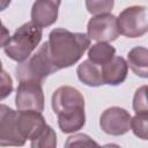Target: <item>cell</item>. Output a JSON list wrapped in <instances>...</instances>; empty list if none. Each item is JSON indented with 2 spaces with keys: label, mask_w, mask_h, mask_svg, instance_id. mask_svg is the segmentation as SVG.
Returning a JSON list of instances; mask_svg holds the SVG:
<instances>
[{
  "label": "cell",
  "mask_w": 148,
  "mask_h": 148,
  "mask_svg": "<svg viewBox=\"0 0 148 148\" xmlns=\"http://www.w3.org/2000/svg\"><path fill=\"white\" fill-rule=\"evenodd\" d=\"M47 45L53 65L60 69L74 65L90 46V39L86 34L58 28L50 32Z\"/></svg>",
  "instance_id": "1"
},
{
  "label": "cell",
  "mask_w": 148,
  "mask_h": 148,
  "mask_svg": "<svg viewBox=\"0 0 148 148\" xmlns=\"http://www.w3.org/2000/svg\"><path fill=\"white\" fill-rule=\"evenodd\" d=\"M30 141H31V148H56L57 147L56 132L47 124Z\"/></svg>",
  "instance_id": "16"
},
{
  "label": "cell",
  "mask_w": 148,
  "mask_h": 148,
  "mask_svg": "<svg viewBox=\"0 0 148 148\" xmlns=\"http://www.w3.org/2000/svg\"><path fill=\"white\" fill-rule=\"evenodd\" d=\"M15 104L18 111H36L42 112L44 109V95L42 83L36 81L20 82Z\"/></svg>",
  "instance_id": "6"
},
{
  "label": "cell",
  "mask_w": 148,
  "mask_h": 148,
  "mask_svg": "<svg viewBox=\"0 0 148 148\" xmlns=\"http://www.w3.org/2000/svg\"><path fill=\"white\" fill-rule=\"evenodd\" d=\"M52 109L58 116V124L64 133L76 132L86 123L84 98L73 87L61 86L53 92Z\"/></svg>",
  "instance_id": "2"
},
{
  "label": "cell",
  "mask_w": 148,
  "mask_h": 148,
  "mask_svg": "<svg viewBox=\"0 0 148 148\" xmlns=\"http://www.w3.org/2000/svg\"><path fill=\"white\" fill-rule=\"evenodd\" d=\"M12 90H13L12 77L9 76V74H7L6 72L2 71L0 73V101L5 99L7 96H9Z\"/></svg>",
  "instance_id": "21"
},
{
  "label": "cell",
  "mask_w": 148,
  "mask_h": 148,
  "mask_svg": "<svg viewBox=\"0 0 148 148\" xmlns=\"http://www.w3.org/2000/svg\"><path fill=\"white\" fill-rule=\"evenodd\" d=\"M117 25L119 34L135 38L147 32V9L142 6H132L124 9L118 18Z\"/></svg>",
  "instance_id": "5"
},
{
  "label": "cell",
  "mask_w": 148,
  "mask_h": 148,
  "mask_svg": "<svg viewBox=\"0 0 148 148\" xmlns=\"http://www.w3.org/2000/svg\"><path fill=\"white\" fill-rule=\"evenodd\" d=\"M88 37L89 39L97 40L98 43H108L117 39L119 36L117 17L112 14L97 15L88 22Z\"/></svg>",
  "instance_id": "7"
},
{
  "label": "cell",
  "mask_w": 148,
  "mask_h": 148,
  "mask_svg": "<svg viewBox=\"0 0 148 148\" xmlns=\"http://www.w3.org/2000/svg\"><path fill=\"white\" fill-rule=\"evenodd\" d=\"M127 62L121 57H113L109 62L102 65V75L104 84L117 86L125 81L127 76Z\"/></svg>",
  "instance_id": "12"
},
{
  "label": "cell",
  "mask_w": 148,
  "mask_h": 148,
  "mask_svg": "<svg viewBox=\"0 0 148 148\" xmlns=\"http://www.w3.org/2000/svg\"><path fill=\"white\" fill-rule=\"evenodd\" d=\"M76 73L79 80L87 86L98 87L104 84L103 75H102V65L94 64L89 59L84 60L82 64L79 65Z\"/></svg>",
  "instance_id": "13"
},
{
  "label": "cell",
  "mask_w": 148,
  "mask_h": 148,
  "mask_svg": "<svg viewBox=\"0 0 148 148\" xmlns=\"http://www.w3.org/2000/svg\"><path fill=\"white\" fill-rule=\"evenodd\" d=\"M57 67L53 65L47 42H45L38 51L29 57L27 60L20 62L16 67V77L20 82L23 81H36L42 82L46 76L57 72Z\"/></svg>",
  "instance_id": "4"
},
{
  "label": "cell",
  "mask_w": 148,
  "mask_h": 148,
  "mask_svg": "<svg viewBox=\"0 0 148 148\" xmlns=\"http://www.w3.org/2000/svg\"><path fill=\"white\" fill-rule=\"evenodd\" d=\"M9 32H8V30H7V28L2 24V22L0 21V47H2V46H5L6 45V43L8 42V39H9Z\"/></svg>",
  "instance_id": "22"
},
{
  "label": "cell",
  "mask_w": 148,
  "mask_h": 148,
  "mask_svg": "<svg viewBox=\"0 0 148 148\" xmlns=\"http://www.w3.org/2000/svg\"><path fill=\"white\" fill-rule=\"evenodd\" d=\"M17 112L0 104V146H23L25 140L17 130Z\"/></svg>",
  "instance_id": "8"
},
{
  "label": "cell",
  "mask_w": 148,
  "mask_h": 148,
  "mask_svg": "<svg viewBox=\"0 0 148 148\" xmlns=\"http://www.w3.org/2000/svg\"><path fill=\"white\" fill-rule=\"evenodd\" d=\"M60 1L39 0L36 1L31 9V23L39 28L49 27L57 21Z\"/></svg>",
  "instance_id": "10"
},
{
  "label": "cell",
  "mask_w": 148,
  "mask_h": 148,
  "mask_svg": "<svg viewBox=\"0 0 148 148\" xmlns=\"http://www.w3.org/2000/svg\"><path fill=\"white\" fill-rule=\"evenodd\" d=\"M16 123L17 130L25 141L31 140L46 125L42 113L36 111H18Z\"/></svg>",
  "instance_id": "11"
},
{
  "label": "cell",
  "mask_w": 148,
  "mask_h": 148,
  "mask_svg": "<svg viewBox=\"0 0 148 148\" xmlns=\"http://www.w3.org/2000/svg\"><path fill=\"white\" fill-rule=\"evenodd\" d=\"M133 109L135 111V114H148L147 86H142L135 91L133 99Z\"/></svg>",
  "instance_id": "18"
},
{
  "label": "cell",
  "mask_w": 148,
  "mask_h": 148,
  "mask_svg": "<svg viewBox=\"0 0 148 148\" xmlns=\"http://www.w3.org/2000/svg\"><path fill=\"white\" fill-rule=\"evenodd\" d=\"M101 148H120V147L118 145H114V143H109V145H105V146H103Z\"/></svg>",
  "instance_id": "24"
},
{
  "label": "cell",
  "mask_w": 148,
  "mask_h": 148,
  "mask_svg": "<svg viewBox=\"0 0 148 148\" xmlns=\"http://www.w3.org/2000/svg\"><path fill=\"white\" fill-rule=\"evenodd\" d=\"M2 72V65H1V60H0V73Z\"/></svg>",
  "instance_id": "25"
},
{
  "label": "cell",
  "mask_w": 148,
  "mask_h": 148,
  "mask_svg": "<svg viewBox=\"0 0 148 148\" xmlns=\"http://www.w3.org/2000/svg\"><path fill=\"white\" fill-rule=\"evenodd\" d=\"M116 50L108 43H97L89 49V60L97 65H104L114 57Z\"/></svg>",
  "instance_id": "15"
},
{
  "label": "cell",
  "mask_w": 148,
  "mask_h": 148,
  "mask_svg": "<svg viewBox=\"0 0 148 148\" xmlns=\"http://www.w3.org/2000/svg\"><path fill=\"white\" fill-rule=\"evenodd\" d=\"M40 39L42 28L28 22L16 29L15 34L9 37L3 49L10 59L22 62L30 57L31 52L37 47Z\"/></svg>",
  "instance_id": "3"
},
{
  "label": "cell",
  "mask_w": 148,
  "mask_h": 148,
  "mask_svg": "<svg viewBox=\"0 0 148 148\" xmlns=\"http://www.w3.org/2000/svg\"><path fill=\"white\" fill-rule=\"evenodd\" d=\"M131 114L121 108L112 106L106 109L99 119V126L103 132L110 135H123L131 128Z\"/></svg>",
  "instance_id": "9"
},
{
  "label": "cell",
  "mask_w": 148,
  "mask_h": 148,
  "mask_svg": "<svg viewBox=\"0 0 148 148\" xmlns=\"http://www.w3.org/2000/svg\"><path fill=\"white\" fill-rule=\"evenodd\" d=\"M65 148H101L96 141H94L87 134H74L69 136L65 142Z\"/></svg>",
  "instance_id": "17"
},
{
  "label": "cell",
  "mask_w": 148,
  "mask_h": 148,
  "mask_svg": "<svg viewBox=\"0 0 148 148\" xmlns=\"http://www.w3.org/2000/svg\"><path fill=\"white\" fill-rule=\"evenodd\" d=\"M9 1H0V10H3V9H6V7L7 6H9Z\"/></svg>",
  "instance_id": "23"
},
{
  "label": "cell",
  "mask_w": 148,
  "mask_h": 148,
  "mask_svg": "<svg viewBox=\"0 0 148 148\" xmlns=\"http://www.w3.org/2000/svg\"><path fill=\"white\" fill-rule=\"evenodd\" d=\"M147 121H148V114H135V117L131 119V128L133 133L142 140H147L148 138Z\"/></svg>",
  "instance_id": "19"
},
{
  "label": "cell",
  "mask_w": 148,
  "mask_h": 148,
  "mask_svg": "<svg viewBox=\"0 0 148 148\" xmlns=\"http://www.w3.org/2000/svg\"><path fill=\"white\" fill-rule=\"evenodd\" d=\"M127 66L141 77H147L148 74V51L146 47L136 46L127 54Z\"/></svg>",
  "instance_id": "14"
},
{
  "label": "cell",
  "mask_w": 148,
  "mask_h": 148,
  "mask_svg": "<svg viewBox=\"0 0 148 148\" xmlns=\"http://www.w3.org/2000/svg\"><path fill=\"white\" fill-rule=\"evenodd\" d=\"M86 6L89 13L97 16V15L109 14L113 7V1L112 0L111 1H87Z\"/></svg>",
  "instance_id": "20"
}]
</instances>
